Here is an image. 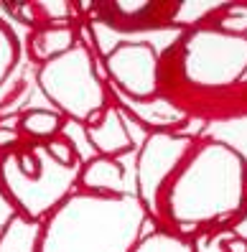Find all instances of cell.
<instances>
[{
  "label": "cell",
  "instance_id": "cell-7",
  "mask_svg": "<svg viewBox=\"0 0 247 252\" xmlns=\"http://www.w3.org/2000/svg\"><path fill=\"white\" fill-rule=\"evenodd\" d=\"M79 179L94 196H125V166L115 158H92L79 171Z\"/></svg>",
  "mask_w": 247,
  "mask_h": 252
},
{
  "label": "cell",
  "instance_id": "cell-12",
  "mask_svg": "<svg viewBox=\"0 0 247 252\" xmlns=\"http://www.w3.org/2000/svg\"><path fill=\"white\" fill-rule=\"evenodd\" d=\"M133 252H191V250H188V245H184L181 240H176V237L155 232V234L148 237V240H143Z\"/></svg>",
  "mask_w": 247,
  "mask_h": 252
},
{
  "label": "cell",
  "instance_id": "cell-18",
  "mask_svg": "<svg viewBox=\"0 0 247 252\" xmlns=\"http://www.w3.org/2000/svg\"><path fill=\"white\" fill-rule=\"evenodd\" d=\"M0 232H3V229H0Z\"/></svg>",
  "mask_w": 247,
  "mask_h": 252
},
{
  "label": "cell",
  "instance_id": "cell-8",
  "mask_svg": "<svg viewBox=\"0 0 247 252\" xmlns=\"http://www.w3.org/2000/svg\"><path fill=\"white\" fill-rule=\"evenodd\" d=\"M77 36L69 26H46L31 36V56L36 62H54L74 49Z\"/></svg>",
  "mask_w": 247,
  "mask_h": 252
},
{
  "label": "cell",
  "instance_id": "cell-5",
  "mask_svg": "<svg viewBox=\"0 0 247 252\" xmlns=\"http://www.w3.org/2000/svg\"><path fill=\"white\" fill-rule=\"evenodd\" d=\"M107 74L130 99L151 97L158 84V59L148 43H120L107 54Z\"/></svg>",
  "mask_w": 247,
  "mask_h": 252
},
{
  "label": "cell",
  "instance_id": "cell-6",
  "mask_svg": "<svg viewBox=\"0 0 247 252\" xmlns=\"http://www.w3.org/2000/svg\"><path fill=\"white\" fill-rule=\"evenodd\" d=\"M84 135L94 145V151L105 158H115L120 153H127L133 148V138L127 132L125 117L120 107H107L102 110L99 120L92 125H84Z\"/></svg>",
  "mask_w": 247,
  "mask_h": 252
},
{
  "label": "cell",
  "instance_id": "cell-9",
  "mask_svg": "<svg viewBox=\"0 0 247 252\" xmlns=\"http://www.w3.org/2000/svg\"><path fill=\"white\" fill-rule=\"evenodd\" d=\"M120 102L123 107L135 117L138 123L143 125H151V127H171L184 120V112L176 110L166 99H153V102H138V99H130L125 94H120Z\"/></svg>",
  "mask_w": 247,
  "mask_h": 252
},
{
  "label": "cell",
  "instance_id": "cell-16",
  "mask_svg": "<svg viewBox=\"0 0 247 252\" xmlns=\"http://www.w3.org/2000/svg\"><path fill=\"white\" fill-rule=\"evenodd\" d=\"M227 232H216L199 242V252H227Z\"/></svg>",
  "mask_w": 247,
  "mask_h": 252
},
{
  "label": "cell",
  "instance_id": "cell-11",
  "mask_svg": "<svg viewBox=\"0 0 247 252\" xmlns=\"http://www.w3.org/2000/svg\"><path fill=\"white\" fill-rule=\"evenodd\" d=\"M18 130L28 132L33 138H54L56 132L62 130V115L59 112H51V110H26L18 117Z\"/></svg>",
  "mask_w": 247,
  "mask_h": 252
},
{
  "label": "cell",
  "instance_id": "cell-4",
  "mask_svg": "<svg viewBox=\"0 0 247 252\" xmlns=\"http://www.w3.org/2000/svg\"><path fill=\"white\" fill-rule=\"evenodd\" d=\"M188 145L191 143L186 138L168 135V132H153L145 140L138 156V194L145 209L153 212L158 206V191H161L166 176L186 156Z\"/></svg>",
  "mask_w": 247,
  "mask_h": 252
},
{
  "label": "cell",
  "instance_id": "cell-17",
  "mask_svg": "<svg viewBox=\"0 0 247 252\" xmlns=\"http://www.w3.org/2000/svg\"><path fill=\"white\" fill-rule=\"evenodd\" d=\"M21 143V130L10 127V125H0V151H8V148Z\"/></svg>",
  "mask_w": 247,
  "mask_h": 252
},
{
  "label": "cell",
  "instance_id": "cell-14",
  "mask_svg": "<svg viewBox=\"0 0 247 252\" xmlns=\"http://www.w3.org/2000/svg\"><path fill=\"white\" fill-rule=\"evenodd\" d=\"M16 56H18V46H16V38L10 36L8 28L0 26V82L8 77V71L16 64Z\"/></svg>",
  "mask_w": 247,
  "mask_h": 252
},
{
  "label": "cell",
  "instance_id": "cell-3",
  "mask_svg": "<svg viewBox=\"0 0 247 252\" xmlns=\"http://www.w3.org/2000/svg\"><path fill=\"white\" fill-rule=\"evenodd\" d=\"M38 84L43 94L77 123L92 125L105 110L107 90L94 74L92 56L82 43H74L71 51L43 64L38 71Z\"/></svg>",
  "mask_w": 247,
  "mask_h": 252
},
{
  "label": "cell",
  "instance_id": "cell-10",
  "mask_svg": "<svg viewBox=\"0 0 247 252\" xmlns=\"http://www.w3.org/2000/svg\"><path fill=\"white\" fill-rule=\"evenodd\" d=\"M41 224L21 214H13L8 227L0 232V252H38Z\"/></svg>",
  "mask_w": 247,
  "mask_h": 252
},
{
  "label": "cell",
  "instance_id": "cell-1",
  "mask_svg": "<svg viewBox=\"0 0 247 252\" xmlns=\"http://www.w3.org/2000/svg\"><path fill=\"white\" fill-rule=\"evenodd\" d=\"M143 217L133 196H74L41 227L38 252H130Z\"/></svg>",
  "mask_w": 247,
  "mask_h": 252
},
{
  "label": "cell",
  "instance_id": "cell-13",
  "mask_svg": "<svg viewBox=\"0 0 247 252\" xmlns=\"http://www.w3.org/2000/svg\"><path fill=\"white\" fill-rule=\"evenodd\" d=\"M43 148H46V153L59 163V166H79V153L69 140L51 138L49 143H43Z\"/></svg>",
  "mask_w": 247,
  "mask_h": 252
},
{
  "label": "cell",
  "instance_id": "cell-15",
  "mask_svg": "<svg viewBox=\"0 0 247 252\" xmlns=\"http://www.w3.org/2000/svg\"><path fill=\"white\" fill-rule=\"evenodd\" d=\"M222 28H227V31H242V28H247V8H242V5L229 8L227 16L222 18Z\"/></svg>",
  "mask_w": 247,
  "mask_h": 252
},
{
  "label": "cell",
  "instance_id": "cell-2",
  "mask_svg": "<svg viewBox=\"0 0 247 252\" xmlns=\"http://www.w3.org/2000/svg\"><path fill=\"white\" fill-rule=\"evenodd\" d=\"M79 171L82 166H59L43 145L0 158L3 194L16 204L21 217L33 221L56 209V204L69 194L71 184L79 179Z\"/></svg>",
  "mask_w": 247,
  "mask_h": 252
}]
</instances>
